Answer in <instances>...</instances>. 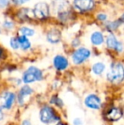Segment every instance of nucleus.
<instances>
[{
    "label": "nucleus",
    "instance_id": "nucleus-12",
    "mask_svg": "<svg viewBox=\"0 0 124 125\" xmlns=\"http://www.w3.org/2000/svg\"><path fill=\"white\" fill-rule=\"evenodd\" d=\"M94 0H73V6L78 12L91 11L94 8Z\"/></svg>",
    "mask_w": 124,
    "mask_h": 125
},
{
    "label": "nucleus",
    "instance_id": "nucleus-25",
    "mask_svg": "<svg viewBox=\"0 0 124 125\" xmlns=\"http://www.w3.org/2000/svg\"><path fill=\"white\" fill-rule=\"evenodd\" d=\"M11 0H0V10H5L10 6Z\"/></svg>",
    "mask_w": 124,
    "mask_h": 125
},
{
    "label": "nucleus",
    "instance_id": "nucleus-7",
    "mask_svg": "<svg viewBox=\"0 0 124 125\" xmlns=\"http://www.w3.org/2000/svg\"><path fill=\"white\" fill-rule=\"evenodd\" d=\"M33 17L40 21L46 20L50 15V7L45 2H38L32 9Z\"/></svg>",
    "mask_w": 124,
    "mask_h": 125
},
{
    "label": "nucleus",
    "instance_id": "nucleus-9",
    "mask_svg": "<svg viewBox=\"0 0 124 125\" xmlns=\"http://www.w3.org/2000/svg\"><path fill=\"white\" fill-rule=\"evenodd\" d=\"M83 105L92 111H99L102 107V100L98 94L90 93L83 99Z\"/></svg>",
    "mask_w": 124,
    "mask_h": 125
},
{
    "label": "nucleus",
    "instance_id": "nucleus-28",
    "mask_svg": "<svg viewBox=\"0 0 124 125\" xmlns=\"http://www.w3.org/2000/svg\"><path fill=\"white\" fill-rule=\"evenodd\" d=\"M72 124L73 125H83V120L80 117H76L72 120Z\"/></svg>",
    "mask_w": 124,
    "mask_h": 125
},
{
    "label": "nucleus",
    "instance_id": "nucleus-1",
    "mask_svg": "<svg viewBox=\"0 0 124 125\" xmlns=\"http://www.w3.org/2000/svg\"><path fill=\"white\" fill-rule=\"evenodd\" d=\"M39 121L44 125H56L61 121V117L53 105H43L38 112Z\"/></svg>",
    "mask_w": 124,
    "mask_h": 125
},
{
    "label": "nucleus",
    "instance_id": "nucleus-31",
    "mask_svg": "<svg viewBox=\"0 0 124 125\" xmlns=\"http://www.w3.org/2000/svg\"><path fill=\"white\" fill-rule=\"evenodd\" d=\"M56 125H69L67 124V123H66V122H63V121H60V123H58Z\"/></svg>",
    "mask_w": 124,
    "mask_h": 125
},
{
    "label": "nucleus",
    "instance_id": "nucleus-30",
    "mask_svg": "<svg viewBox=\"0 0 124 125\" xmlns=\"http://www.w3.org/2000/svg\"><path fill=\"white\" fill-rule=\"evenodd\" d=\"M19 125H32L31 121L29 118H24L23 120H21V122L20 123Z\"/></svg>",
    "mask_w": 124,
    "mask_h": 125
},
{
    "label": "nucleus",
    "instance_id": "nucleus-2",
    "mask_svg": "<svg viewBox=\"0 0 124 125\" xmlns=\"http://www.w3.org/2000/svg\"><path fill=\"white\" fill-rule=\"evenodd\" d=\"M51 8L53 12L56 14L57 17L63 23L71 19V6L68 0H54L52 2Z\"/></svg>",
    "mask_w": 124,
    "mask_h": 125
},
{
    "label": "nucleus",
    "instance_id": "nucleus-4",
    "mask_svg": "<svg viewBox=\"0 0 124 125\" xmlns=\"http://www.w3.org/2000/svg\"><path fill=\"white\" fill-rule=\"evenodd\" d=\"M44 78L43 72L36 66H29L21 73L20 79L22 83L26 85H31L34 83L41 82Z\"/></svg>",
    "mask_w": 124,
    "mask_h": 125
},
{
    "label": "nucleus",
    "instance_id": "nucleus-29",
    "mask_svg": "<svg viewBox=\"0 0 124 125\" xmlns=\"http://www.w3.org/2000/svg\"><path fill=\"white\" fill-rule=\"evenodd\" d=\"M107 18H108L107 15L105 13H99L97 15V19L99 21H105L107 20Z\"/></svg>",
    "mask_w": 124,
    "mask_h": 125
},
{
    "label": "nucleus",
    "instance_id": "nucleus-16",
    "mask_svg": "<svg viewBox=\"0 0 124 125\" xmlns=\"http://www.w3.org/2000/svg\"><path fill=\"white\" fill-rule=\"evenodd\" d=\"M106 69V66L102 61H97L94 63L91 66V71L94 75L95 76H101L105 73Z\"/></svg>",
    "mask_w": 124,
    "mask_h": 125
},
{
    "label": "nucleus",
    "instance_id": "nucleus-27",
    "mask_svg": "<svg viewBox=\"0 0 124 125\" xmlns=\"http://www.w3.org/2000/svg\"><path fill=\"white\" fill-rule=\"evenodd\" d=\"M6 58H7V51L5 50L4 48H3L0 45V61H4Z\"/></svg>",
    "mask_w": 124,
    "mask_h": 125
},
{
    "label": "nucleus",
    "instance_id": "nucleus-20",
    "mask_svg": "<svg viewBox=\"0 0 124 125\" xmlns=\"http://www.w3.org/2000/svg\"><path fill=\"white\" fill-rule=\"evenodd\" d=\"M49 105H55L57 108H63L65 105V103L63 100L58 94H55L52 97H50L49 100Z\"/></svg>",
    "mask_w": 124,
    "mask_h": 125
},
{
    "label": "nucleus",
    "instance_id": "nucleus-24",
    "mask_svg": "<svg viewBox=\"0 0 124 125\" xmlns=\"http://www.w3.org/2000/svg\"><path fill=\"white\" fill-rule=\"evenodd\" d=\"M6 117H7V112L2 108V106L0 105V124H3L6 120Z\"/></svg>",
    "mask_w": 124,
    "mask_h": 125
},
{
    "label": "nucleus",
    "instance_id": "nucleus-21",
    "mask_svg": "<svg viewBox=\"0 0 124 125\" xmlns=\"http://www.w3.org/2000/svg\"><path fill=\"white\" fill-rule=\"evenodd\" d=\"M9 45L10 47L13 50L17 51L20 50V44H19V41L18 38H17V36H13L10 38L9 40Z\"/></svg>",
    "mask_w": 124,
    "mask_h": 125
},
{
    "label": "nucleus",
    "instance_id": "nucleus-32",
    "mask_svg": "<svg viewBox=\"0 0 124 125\" xmlns=\"http://www.w3.org/2000/svg\"><path fill=\"white\" fill-rule=\"evenodd\" d=\"M120 21H121V22L122 23H123V25H124V13L122 15L121 18H120Z\"/></svg>",
    "mask_w": 124,
    "mask_h": 125
},
{
    "label": "nucleus",
    "instance_id": "nucleus-33",
    "mask_svg": "<svg viewBox=\"0 0 124 125\" xmlns=\"http://www.w3.org/2000/svg\"><path fill=\"white\" fill-rule=\"evenodd\" d=\"M1 33H2V27L0 26V35H1Z\"/></svg>",
    "mask_w": 124,
    "mask_h": 125
},
{
    "label": "nucleus",
    "instance_id": "nucleus-6",
    "mask_svg": "<svg viewBox=\"0 0 124 125\" xmlns=\"http://www.w3.org/2000/svg\"><path fill=\"white\" fill-rule=\"evenodd\" d=\"M34 94V89L31 85L22 84L16 91V105L23 107Z\"/></svg>",
    "mask_w": 124,
    "mask_h": 125
},
{
    "label": "nucleus",
    "instance_id": "nucleus-22",
    "mask_svg": "<svg viewBox=\"0 0 124 125\" xmlns=\"http://www.w3.org/2000/svg\"><path fill=\"white\" fill-rule=\"evenodd\" d=\"M14 27H15V23L12 20L8 18L3 20V23H2V28H3L6 31H12Z\"/></svg>",
    "mask_w": 124,
    "mask_h": 125
},
{
    "label": "nucleus",
    "instance_id": "nucleus-10",
    "mask_svg": "<svg viewBox=\"0 0 124 125\" xmlns=\"http://www.w3.org/2000/svg\"><path fill=\"white\" fill-rule=\"evenodd\" d=\"M123 117V111L121 107L112 105L106 110L105 113V117L108 122L116 123L120 121Z\"/></svg>",
    "mask_w": 124,
    "mask_h": 125
},
{
    "label": "nucleus",
    "instance_id": "nucleus-26",
    "mask_svg": "<svg viewBox=\"0 0 124 125\" xmlns=\"http://www.w3.org/2000/svg\"><path fill=\"white\" fill-rule=\"evenodd\" d=\"M30 0H11V3L15 6H21L25 3H28Z\"/></svg>",
    "mask_w": 124,
    "mask_h": 125
},
{
    "label": "nucleus",
    "instance_id": "nucleus-18",
    "mask_svg": "<svg viewBox=\"0 0 124 125\" xmlns=\"http://www.w3.org/2000/svg\"><path fill=\"white\" fill-rule=\"evenodd\" d=\"M31 14L33 15L32 10H30L29 8H21L18 10L16 15H17V17H18L19 20L24 21H25L30 20L31 17Z\"/></svg>",
    "mask_w": 124,
    "mask_h": 125
},
{
    "label": "nucleus",
    "instance_id": "nucleus-5",
    "mask_svg": "<svg viewBox=\"0 0 124 125\" xmlns=\"http://www.w3.org/2000/svg\"><path fill=\"white\" fill-rule=\"evenodd\" d=\"M0 105L7 113L12 112L16 105V92L10 89L0 91Z\"/></svg>",
    "mask_w": 124,
    "mask_h": 125
},
{
    "label": "nucleus",
    "instance_id": "nucleus-11",
    "mask_svg": "<svg viewBox=\"0 0 124 125\" xmlns=\"http://www.w3.org/2000/svg\"><path fill=\"white\" fill-rule=\"evenodd\" d=\"M106 46L110 50H113L117 53H122L124 50V45L121 41L117 39L112 32H110L105 39Z\"/></svg>",
    "mask_w": 124,
    "mask_h": 125
},
{
    "label": "nucleus",
    "instance_id": "nucleus-14",
    "mask_svg": "<svg viewBox=\"0 0 124 125\" xmlns=\"http://www.w3.org/2000/svg\"><path fill=\"white\" fill-rule=\"evenodd\" d=\"M46 38L48 43L55 44L58 43L61 39V33L57 28H52L47 32Z\"/></svg>",
    "mask_w": 124,
    "mask_h": 125
},
{
    "label": "nucleus",
    "instance_id": "nucleus-13",
    "mask_svg": "<svg viewBox=\"0 0 124 125\" xmlns=\"http://www.w3.org/2000/svg\"><path fill=\"white\" fill-rule=\"evenodd\" d=\"M53 66L58 72L66 71L69 66V61L65 55L56 54L53 59Z\"/></svg>",
    "mask_w": 124,
    "mask_h": 125
},
{
    "label": "nucleus",
    "instance_id": "nucleus-23",
    "mask_svg": "<svg viewBox=\"0 0 124 125\" xmlns=\"http://www.w3.org/2000/svg\"><path fill=\"white\" fill-rule=\"evenodd\" d=\"M121 24H122V22H121V21H120V19L116 21H110L106 24V28H107L108 31H110L111 32V31H113L114 30L117 29Z\"/></svg>",
    "mask_w": 124,
    "mask_h": 125
},
{
    "label": "nucleus",
    "instance_id": "nucleus-8",
    "mask_svg": "<svg viewBox=\"0 0 124 125\" xmlns=\"http://www.w3.org/2000/svg\"><path fill=\"white\" fill-rule=\"evenodd\" d=\"M91 56V51L88 48L85 47H80L77 48L71 54V61L72 63L76 66L82 65L87 61Z\"/></svg>",
    "mask_w": 124,
    "mask_h": 125
},
{
    "label": "nucleus",
    "instance_id": "nucleus-3",
    "mask_svg": "<svg viewBox=\"0 0 124 125\" xmlns=\"http://www.w3.org/2000/svg\"><path fill=\"white\" fill-rule=\"evenodd\" d=\"M106 80L111 84L119 85L124 82V65L121 62H112L106 72Z\"/></svg>",
    "mask_w": 124,
    "mask_h": 125
},
{
    "label": "nucleus",
    "instance_id": "nucleus-15",
    "mask_svg": "<svg viewBox=\"0 0 124 125\" xmlns=\"http://www.w3.org/2000/svg\"><path fill=\"white\" fill-rule=\"evenodd\" d=\"M90 42L94 46H100L104 43L105 37L101 31H95L90 36Z\"/></svg>",
    "mask_w": 124,
    "mask_h": 125
},
{
    "label": "nucleus",
    "instance_id": "nucleus-17",
    "mask_svg": "<svg viewBox=\"0 0 124 125\" xmlns=\"http://www.w3.org/2000/svg\"><path fill=\"white\" fill-rule=\"evenodd\" d=\"M20 44V50L22 51H27L31 48V43L28 38L24 36H17Z\"/></svg>",
    "mask_w": 124,
    "mask_h": 125
},
{
    "label": "nucleus",
    "instance_id": "nucleus-19",
    "mask_svg": "<svg viewBox=\"0 0 124 125\" xmlns=\"http://www.w3.org/2000/svg\"><path fill=\"white\" fill-rule=\"evenodd\" d=\"M18 35L19 36H24L29 38V37H32L35 35V30L30 26H22L18 29Z\"/></svg>",
    "mask_w": 124,
    "mask_h": 125
}]
</instances>
